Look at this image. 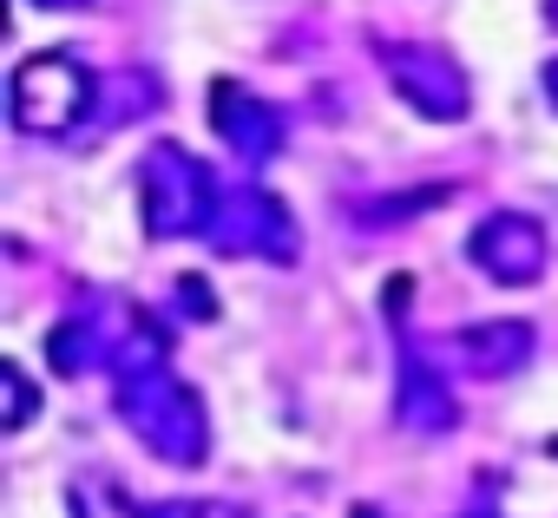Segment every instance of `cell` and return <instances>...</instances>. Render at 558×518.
Instances as JSON below:
<instances>
[{
	"mask_svg": "<svg viewBox=\"0 0 558 518\" xmlns=\"http://www.w3.org/2000/svg\"><path fill=\"white\" fill-rule=\"evenodd\" d=\"M34 8H53V14H86L93 0H34Z\"/></svg>",
	"mask_w": 558,
	"mask_h": 518,
	"instance_id": "18",
	"label": "cell"
},
{
	"mask_svg": "<svg viewBox=\"0 0 558 518\" xmlns=\"http://www.w3.org/2000/svg\"><path fill=\"white\" fill-rule=\"evenodd\" d=\"M66 518H151L112 472H99V466H80V472H66Z\"/></svg>",
	"mask_w": 558,
	"mask_h": 518,
	"instance_id": "10",
	"label": "cell"
},
{
	"mask_svg": "<svg viewBox=\"0 0 558 518\" xmlns=\"http://www.w3.org/2000/svg\"><path fill=\"white\" fill-rule=\"evenodd\" d=\"M204 119H210V132H217V145L223 151H236L243 164H269L276 151H283V112H276L269 99H256L243 79H210V92H204Z\"/></svg>",
	"mask_w": 558,
	"mask_h": 518,
	"instance_id": "7",
	"label": "cell"
},
{
	"mask_svg": "<svg viewBox=\"0 0 558 518\" xmlns=\"http://www.w3.org/2000/svg\"><path fill=\"white\" fill-rule=\"evenodd\" d=\"M395 420H401V433H421V440H447L460 427V394L414 348H401V368H395Z\"/></svg>",
	"mask_w": 558,
	"mask_h": 518,
	"instance_id": "9",
	"label": "cell"
},
{
	"mask_svg": "<svg viewBox=\"0 0 558 518\" xmlns=\"http://www.w3.org/2000/svg\"><path fill=\"white\" fill-rule=\"evenodd\" d=\"M466 518H493V511H486V505H480V511H466Z\"/></svg>",
	"mask_w": 558,
	"mask_h": 518,
	"instance_id": "22",
	"label": "cell"
},
{
	"mask_svg": "<svg viewBox=\"0 0 558 518\" xmlns=\"http://www.w3.org/2000/svg\"><path fill=\"white\" fill-rule=\"evenodd\" d=\"M381 303H388V322H395V329H401V316H408V276H395V283H388V296H381Z\"/></svg>",
	"mask_w": 558,
	"mask_h": 518,
	"instance_id": "15",
	"label": "cell"
},
{
	"mask_svg": "<svg viewBox=\"0 0 558 518\" xmlns=\"http://www.w3.org/2000/svg\"><path fill=\"white\" fill-rule=\"evenodd\" d=\"M112 407H119L125 433H132L151 459H165V466H204V459H210V414H204V394H197L191 381H178L171 368L112 381Z\"/></svg>",
	"mask_w": 558,
	"mask_h": 518,
	"instance_id": "1",
	"label": "cell"
},
{
	"mask_svg": "<svg viewBox=\"0 0 558 518\" xmlns=\"http://www.w3.org/2000/svg\"><path fill=\"white\" fill-rule=\"evenodd\" d=\"M217 203H223V184L217 171L184 151V145H151L138 158V210H145V236L158 243H184V236H210L217 223Z\"/></svg>",
	"mask_w": 558,
	"mask_h": 518,
	"instance_id": "2",
	"label": "cell"
},
{
	"mask_svg": "<svg viewBox=\"0 0 558 518\" xmlns=\"http://www.w3.org/2000/svg\"><path fill=\"white\" fill-rule=\"evenodd\" d=\"M178 296L191 303L184 316H197V322H210V316H217V289H204V276H178Z\"/></svg>",
	"mask_w": 558,
	"mask_h": 518,
	"instance_id": "14",
	"label": "cell"
},
{
	"mask_svg": "<svg viewBox=\"0 0 558 518\" xmlns=\"http://www.w3.org/2000/svg\"><path fill=\"white\" fill-rule=\"evenodd\" d=\"M204 518H250L243 505H204Z\"/></svg>",
	"mask_w": 558,
	"mask_h": 518,
	"instance_id": "19",
	"label": "cell"
},
{
	"mask_svg": "<svg viewBox=\"0 0 558 518\" xmlns=\"http://www.w3.org/2000/svg\"><path fill=\"white\" fill-rule=\"evenodd\" d=\"M99 335H93V322L86 316H73V322H60L53 335H47V361H53V374H86L93 361H99Z\"/></svg>",
	"mask_w": 558,
	"mask_h": 518,
	"instance_id": "12",
	"label": "cell"
},
{
	"mask_svg": "<svg viewBox=\"0 0 558 518\" xmlns=\"http://www.w3.org/2000/svg\"><path fill=\"white\" fill-rule=\"evenodd\" d=\"M375 60H381V73H388L395 99H401L408 112H421L427 125H460V119L473 112V79H466V66H460L447 47H427V40H381Z\"/></svg>",
	"mask_w": 558,
	"mask_h": 518,
	"instance_id": "4",
	"label": "cell"
},
{
	"mask_svg": "<svg viewBox=\"0 0 558 518\" xmlns=\"http://www.w3.org/2000/svg\"><path fill=\"white\" fill-rule=\"evenodd\" d=\"M34 414H40V387L27 381V368H21V361H0V427L21 433Z\"/></svg>",
	"mask_w": 558,
	"mask_h": 518,
	"instance_id": "13",
	"label": "cell"
},
{
	"mask_svg": "<svg viewBox=\"0 0 558 518\" xmlns=\"http://www.w3.org/2000/svg\"><path fill=\"white\" fill-rule=\"evenodd\" d=\"M447 348L460 355V368H466L473 381H506V374H519V368L538 355V329H532L525 316L460 322V329L447 335Z\"/></svg>",
	"mask_w": 558,
	"mask_h": 518,
	"instance_id": "8",
	"label": "cell"
},
{
	"mask_svg": "<svg viewBox=\"0 0 558 518\" xmlns=\"http://www.w3.org/2000/svg\"><path fill=\"white\" fill-rule=\"evenodd\" d=\"M538 86H545V99H551V112H558V53L538 66Z\"/></svg>",
	"mask_w": 558,
	"mask_h": 518,
	"instance_id": "17",
	"label": "cell"
},
{
	"mask_svg": "<svg viewBox=\"0 0 558 518\" xmlns=\"http://www.w3.org/2000/svg\"><path fill=\"white\" fill-rule=\"evenodd\" d=\"M453 197H460V184H414V190H388V197L362 203V210H355V223H362V230H395V223H414V217H427V210H440V203H453Z\"/></svg>",
	"mask_w": 558,
	"mask_h": 518,
	"instance_id": "11",
	"label": "cell"
},
{
	"mask_svg": "<svg viewBox=\"0 0 558 518\" xmlns=\"http://www.w3.org/2000/svg\"><path fill=\"white\" fill-rule=\"evenodd\" d=\"M466 263L499 283V289H532L551 263V243H545V223L525 217V210H486L466 236Z\"/></svg>",
	"mask_w": 558,
	"mask_h": 518,
	"instance_id": "6",
	"label": "cell"
},
{
	"mask_svg": "<svg viewBox=\"0 0 558 518\" xmlns=\"http://www.w3.org/2000/svg\"><path fill=\"white\" fill-rule=\"evenodd\" d=\"M545 27H551V34H558V0H545Z\"/></svg>",
	"mask_w": 558,
	"mask_h": 518,
	"instance_id": "20",
	"label": "cell"
},
{
	"mask_svg": "<svg viewBox=\"0 0 558 518\" xmlns=\"http://www.w3.org/2000/svg\"><path fill=\"white\" fill-rule=\"evenodd\" d=\"M151 518H204V505L197 498H165V505H151Z\"/></svg>",
	"mask_w": 558,
	"mask_h": 518,
	"instance_id": "16",
	"label": "cell"
},
{
	"mask_svg": "<svg viewBox=\"0 0 558 518\" xmlns=\"http://www.w3.org/2000/svg\"><path fill=\"white\" fill-rule=\"evenodd\" d=\"M210 243L223 256H263V263H276V270H290L296 256H303V230H296L290 203L276 197V190H263V184L223 190L217 223H210Z\"/></svg>",
	"mask_w": 558,
	"mask_h": 518,
	"instance_id": "5",
	"label": "cell"
},
{
	"mask_svg": "<svg viewBox=\"0 0 558 518\" xmlns=\"http://www.w3.org/2000/svg\"><path fill=\"white\" fill-rule=\"evenodd\" d=\"M93 99H99V79H93V66H86L80 53H66V47L27 53V60L8 73V119H14V132H27V138H60V132H73V125L93 112Z\"/></svg>",
	"mask_w": 558,
	"mask_h": 518,
	"instance_id": "3",
	"label": "cell"
},
{
	"mask_svg": "<svg viewBox=\"0 0 558 518\" xmlns=\"http://www.w3.org/2000/svg\"><path fill=\"white\" fill-rule=\"evenodd\" d=\"M349 518H381V505H355V511H349Z\"/></svg>",
	"mask_w": 558,
	"mask_h": 518,
	"instance_id": "21",
	"label": "cell"
}]
</instances>
